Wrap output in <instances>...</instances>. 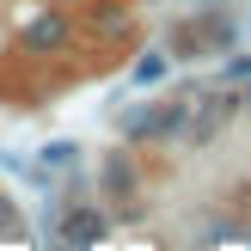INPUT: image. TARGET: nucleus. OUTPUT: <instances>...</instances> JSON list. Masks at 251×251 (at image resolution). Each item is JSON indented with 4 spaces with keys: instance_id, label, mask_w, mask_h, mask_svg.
Returning a JSON list of instances; mask_svg holds the SVG:
<instances>
[{
    "instance_id": "nucleus-8",
    "label": "nucleus",
    "mask_w": 251,
    "mask_h": 251,
    "mask_svg": "<svg viewBox=\"0 0 251 251\" xmlns=\"http://www.w3.org/2000/svg\"><path fill=\"white\" fill-rule=\"evenodd\" d=\"M135 80H141V86L166 80V55H141V61H135Z\"/></svg>"
},
{
    "instance_id": "nucleus-1",
    "label": "nucleus",
    "mask_w": 251,
    "mask_h": 251,
    "mask_svg": "<svg viewBox=\"0 0 251 251\" xmlns=\"http://www.w3.org/2000/svg\"><path fill=\"white\" fill-rule=\"evenodd\" d=\"M190 104H196V92H178V98H166V104H147V110H135V117L123 123V129H129L135 141H172V135L184 141Z\"/></svg>"
},
{
    "instance_id": "nucleus-7",
    "label": "nucleus",
    "mask_w": 251,
    "mask_h": 251,
    "mask_svg": "<svg viewBox=\"0 0 251 251\" xmlns=\"http://www.w3.org/2000/svg\"><path fill=\"white\" fill-rule=\"evenodd\" d=\"M104 190L110 196H123V202H135V172H129V159H110V166H104Z\"/></svg>"
},
{
    "instance_id": "nucleus-5",
    "label": "nucleus",
    "mask_w": 251,
    "mask_h": 251,
    "mask_svg": "<svg viewBox=\"0 0 251 251\" xmlns=\"http://www.w3.org/2000/svg\"><path fill=\"white\" fill-rule=\"evenodd\" d=\"M55 227H61V245H68V251H92L98 239H104V215H98L92 202H74Z\"/></svg>"
},
{
    "instance_id": "nucleus-9",
    "label": "nucleus",
    "mask_w": 251,
    "mask_h": 251,
    "mask_svg": "<svg viewBox=\"0 0 251 251\" xmlns=\"http://www.w3.org/2000/svg\"><path fill=\"white\" fill-rule=\"evenodd\" d=\"M74 153H80V147H68V141H49V147H43V166H49V172H61V166H74Z\"/></svg>"
},
{
    "instance_id": "nucleus-10",
    "label": "nucleus",
    "mask_w": 251,
    "mask_h": 251,
    "mask_svg": "<svg viewBox=\"0 0 251 251\" xmlns=\"http://www.w3.org/2000/svg\"><path fill=\"white\" fill-rule=\"evenodd\" d=\"M12 233H25V221L12 215V208H6V196H0V239H12Z\"/></svg>"
},
{
    "instance_id": "nucleus-2",
    "label": "nucleus",
    "mask_w": 251,
    "mask_h": 251,
    "mask_svg": "<svg viewBox=\"0 0 251 251\" xmlns=\"http://www.w3.org/2000/svg\"><path fill=\"white\" fill-rule=\"evenodd\" d=\"M233 110H239V98H233V92H196L190 123H184V147H208V141L233 123Z\"/></svg>"
},
{
    "instance_id": "nucleus-11",
    "label": "nucleus",
    "mask_w": 251,
    "mask_h": 251,
    "mask_svg": "<svg viewBox=\"0 0 251 251\" xmlns=\"http://www.w3.org/2000/svg\"><path fill=\"white\" fill-rule=\"evenodd\" d=\"M245 104H251V92H245Z\"/></svg>"
},
{
    "instance_id": "nucleus-6",
    "label": "nucleus",
    "mask_w": 251,
    "mask_h": 251,
    "mask_svg": "<svg viewBox=\"0 0 251 251\" xmlns=\"http://www.w3.org/2000/svg\"><path fill=\"white\" fill-rule=\"evenodd\" d=\"M86 19H92V31H98V37L129 31V6H123V0H86Z\"/></svg>"
},
{
    "instance_id": "nucleus-3",
    "label": "nucleus",
    "mask_w": 251,
    "mask_h": 251,
    "mask_svg": "<svg viewBox=\"0 0 251 251\" xmlns=\"http://www.w3.org/2000/svg\"><path fill=\"white\" fill-rule=\"evenodd\" d=\"M68 37H74V19H68L61 6H43V12L25 19V49H31V55H55Z\"/></svg>"
},
{
    "instance_id": "nucleus-4",
    "label": "nucleus",
    "mask_w": 251,
    "mask_h": 251,
    "mask_svg": "<svg viewBox=\"0 0 251 251\" xmlns=\"http://www.w3.org/2000/svg\"><path fill=\"white\" fill-rule=\"evenodd\" d=\"M227 37H233L227 19H190V25L172 31V55H190V61H196V55H215Z\"/></svg>"
}]
</instances>
